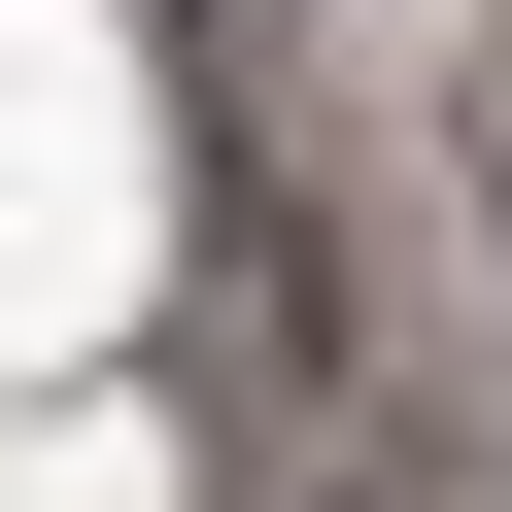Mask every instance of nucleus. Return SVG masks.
Segmentation results:
<instances>
[{
	"label": "nucleus",
	"instance_id": "f257e3e1",
	"mask_svg": "<svg viewBox=\"0 0 512 512\" xmlns=\"http://www.w3.org/2000/svg\"><path fill=\"white\" fill-rule=\"evenodd\" d=\"M444 171H478V239H512V35H478V103H444Z\"/></svg>",
	"mask_w": 512,
	"mask_h": 512
}]
</instances>
